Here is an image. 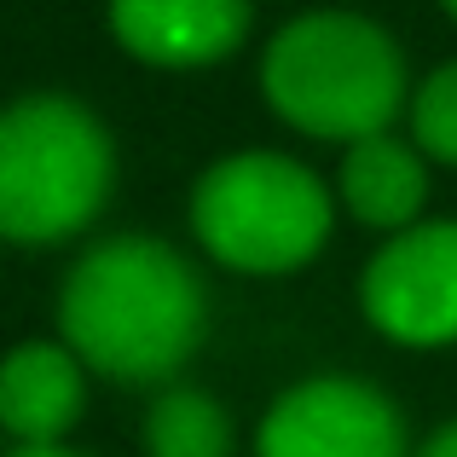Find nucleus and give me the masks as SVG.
<instances>
[{"label":"nucleus","mask_w":457,"mask_h":457,"mask_svg":"<svg viewBox=\"0 0 457 457\" xmlns=\"http://www.w3.org/2000/svg\"><path fill=\"white\" fill-rule=\"evenodd\" d=\"M440 12H446V18L457 23V0H440Z\"/></svg>","instance_id":"14"},{"label":"nucleus","mask_w":457,"mask_h":457,"mask_svg":"<svg viewBox=\"0 0 457 457\" xmlns=\"http://www.w3.org/2000/svg\"><path fill=\"white\" fill-rule=\"evenodd\" d=\"M336 203L353 214L365 232H405V226L428 220V156L411 145V134H370L342 151L336 168Z\"/></svg>","instance_id":"9"},{"label":"nucleus","mask_w":457,"mask_h":457,"mask_svg":"<svg viewBox=\"0 0 457 457\" xmlns=\"http://www.w3.org/2000/svg\"><path fill=\"white\" fill-rule=\"evenodd\" d=\"M87 382L93 370L58 336H29L6 347L0 353V435L12 446H70L87 411Z\"/></svg>","instance_id":"8"},{"label":"nucleus","mask_w":457,"mask_h":457,"mask_svg":"<svg viewBox=\"0 0 457 457\" xmlns=\"http://www.w3.org/2000/svg\"><path fill=\"white\" fill-rule=\"evenodd\" d=\"M111 35L151 70H209L249 41L255 0H111Z\"/></svg>","instance_id":"7"},{"label":"nucleus","mask_w":457,"mask_h":457,"mask_svg":"<svg viewBox=\"0 0 457 457\" xmlns=\"http://www.w3.org/2000/svg\"><path fill=\"white\" fill-rule=\"evenodd\" d=\"M209 336L203 272L156 232L93 237L58 284V342L99 382L168 388Z\"/></svg>","instance_id":"1"},{"label":"nucleus","mask_w":457,"mask_h":457,"mask_svg":"<svg viewBox=\"0 0 457 457\" xmlns=\"http://www.w3.org/2000/svg\"><path fill=\"white\" fill-rule=\"evenodd\" d=\"M405 134L411 145L428 156V162L457 168V58L440 70H428L411 87V104H405Z\"/></svg>","instance_id":"11"},{"label":"nucleus","mask_w":457,"mask_h":457,"mask_svg":"<svg viewBox=\"0 0 457 457\" xmlns=\"http://www.w3.org/2000/svg\"><path fill=\"white\" fill-rule=\"evenodd\" d=\"M0 457H93V452H76V446H12Z\"/></svg>","instance_id":"13"},{"label":"nucleus","mask_w":457,"mask_h":457,"mask_svg":"<svg viewBox=\"0 0 457 457\" xmlns=\"http://www.w3.org/2000/svg\"><path fill=\"white\" fill-rule=\"evenodd\" d=\"M411 457H457V417H452V423H440V428H435V435H428Z\"/></svg>","instance_id":"12"},{"label":"nucleus","mask_w":457,"mask_h":457,"mask_svg":"<svg viewBox=\"0 0 457 457\" xmlns=\"http://www.w3.org/2000/svg\"><path fill=\"white\" fill-rule=\"evenodd\" d=\"M359 312L394 347H457V220H417L359 267Z\"/></svg>","instance_id":"5"},{"label":"nucleus","mask_w":457,"mask_h":457,"mask_svg":"<svg viewBox=\"0 0 457 457\" xmlns=\"http://www.w3.org/2000/svg\"><path fill=\"white\" fill-rule=\"evenodd\" d=\"M261 99L284 128L324 145L388 134L411 104L405 53L365 12H302L261 46Z\"/></svg>","instance_id":"2"},{"label":"nucleus","mask_w":457,"mask_h":457,"mask_svg":"<svg viewBox=\"0 0 457 457\" xmlns=\"http://www.w3.org/2000/svg\"><path fill=\"white\" fill-rule=\"evenodd\" d=\"M116 191V139L76 93H18L0 104V244H76Z\"/></svg>","instance_id":"3"},{"label":"nucleus","mask_w":457,"mask_h":457,"mask_svg":"<svg viewBox=\"0 0 457 457\" xmlns=\"http://www.w3.org/2000/svg\"><path fill=\"white\" fill-rule=\"evenodd\" d=\"M255 457H411V428L388 388L319 370L261 411Z\"/></svg>","instance_id":"6"},{"label":"nucleus","mask_w":457,"mask_h":457,"mask_svg":"<svg viewBox=\"0 0 457 457\" xmlns=\"http://www.w3.org/2000/svg\"><path fill=\"white\" fill-rule=\"evenodd\" d=\"M232 411L209 388H197V382L156 388L145 411V457H232Z\"/></svg>","instance_id":"10"},{"label":"nucleus","mask_w":457,"mask_h":457,"mask_svg":"<svg viewBox=\"0 0 457 457\" xmlns=\"http://www.w3.org/2000/svg\"><path fill=\"white\" fill-rule=\"evenodd\" d=\"M186 220L214 267L244 278H284L330 244L336 191L290 151H232L197 174Z\"/></svg>","instance_id":"4"}]
</instances>
